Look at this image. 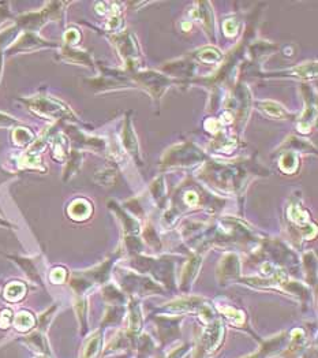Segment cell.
<instances>
[{
	"label": "cell",
	"mask_w": 318,
	"mask_h": 358,
	"mask_svg": "<svg viewBox=\"0 0 318 358\" xmlns=\"http://www.w3.org/2000/svg\"><path fill=\"white\" fill-rule=\"evenodd\" d=\"M14 325L17 327V329L19 331H28L34 325V319L33 316L28 313V312H21L19 315L15 317Z\"/></svg>",
	"instance_id": "7c38bea8"
},
{
	"label": "cell",
	"mask_w": 318,
	"mask_h": 358,
	"mask_svg": "<svg viewBox=\"0 0 318 358\" xmlns=\"http://www.w3.org/2000/svg\"><path fill=\"white\" fill-rule=\"evenodd\" d=\"M221 337H223V325H221V321L217 320L205 331L204 337L201 339V345L198 347V351L201 354L213 351L219 346V343H220Z\"/></svg>",
	"instance_id": "7a4b0ae2"
},
{
	"label": "cell",
	"mask_w": 318,
	"mask_h": 358,
	"mask_svg": "<svg viewBox=\"0 0 318 358\" xmlns=\"http://www.w3.org/2000/svg\"><path fill=\"white\" fill-rule=\"evenodd\" d=\"M64 39L67 40L68 43H75L76 40L80 39V34H78L76 30H68L66 36H64Z\"/></svg>",
	"instance_id": "7402d4cb"
},
{
	"label": "cell",
	"mask_w": 318,
	"mask_h": 358,
	"mask_svg": "<svg viewBox=\"0 0 318 358\" xmlns=\"http://www.w3.org/2000/svg\"><path fill=\"white\" fill-rule=\"evenodd\" d=\"M236 29H237V25H236V22L233 21V19H228V21L224 22V30H225V33L228 34V36L235 33Z\"/></svg>",
	"instance_id": "ffe728a7"
},
{
	"label": "cell",
	"mask_w": 318,
	"mask_h": 358,
	"mask_svg": "<svg viewBox=\"0 0 318 358\" xmlns=\"http://www.w3.org/2000/svg\"><path fill=\"white\" fill-rule=\"evenodd\" d=\"M186 202L189 205H195L197 202H198V196L195 194V193H187L186 194Z\"/></svg>",
	"instance_id": "603a6c76"
},
{
	"label": "cell",
	"mask_w": 318,
	"mask_h": 358,
	"mask_svg": "<svg viewBox=\"0 0 318 358\" xmlns=\"http://www.w3.org/2000/svg\"><path fill=\"white\" fill-rule=\"evenodd\" d=\"M261 110L265 111V114H268L272 118H284V116H287V112L279 104H276V103L263 101L261 104Z\"/></svg>",
	"instance_id": "4fadbf2b"
},
{
	"label": "cell",
	"mask_w": 318,
	"mask_h": 358,
	"mask_svg": "<svg viewBox=\"0 0 318 358\" xmlns=\"http://www.w3.org/2000/svg\"><path fill=\"white\" fill-rule=\"evenodd\" d=\"M36 110L41 111L45 115H64V114H68V110L64 106H62L60 103L54 101V100H49V98H44V100H38L36 103Z\"/></svg>",
	"instance_id": "5b68a950"
},
{
	"label": "cell",
	"mask_w": 318,
	"mask_h": 358,
	"mask_svg": "<svg viewBox=\"0 0 318 358\" xmlns=\"http://www.w3.org/2000/svg\"><path fill=\"white\" fill-rule=\"evenodd\" d=\"M288 215L291 220L299 223V224H303V223L307 222L306 213L303 212L299 207H297V205H293V207L288 209Z\"/></svg>",
	"instance_id": "e0dca14e"
},
{
	"label": "cell",
	"mask_w": 318,
	"mask_h": 358,
	"mask_svg": "<svg viewBox=\"0 0 318 358\" xmlns=\"http://www.w3.org/2000/svg\"><path fill=\"white\" fill-rule=\"evenodd\" d=\"M122 140H123V145L127 149L128 154L132 155L134 159H138V144H137V138L134 136V132H132L130 120L126 122V126L123 129V134H122Z\"/></svg>",
	"instance_id": "52a82bcc"
},
{
	"label": "cell",
	"mask_w": 318,
	"mask_h": 358,
	"mask_svg": "<svg viewBox=\"0 0 318 358\" xmlns=\"http://www.w3.org/2000/svg\"><path fill=\"white\" fill-rule=\"evenodd\" d=\"M23 294H25V286L19 283H11L6 289V298L10 301H18L23 297Z\"/></svg>",
	"instance_id": "5bb4252c"
},
{
	"label": "cell",
	"mask_w": 318,
	"mask_h": 358,
	"mask_svg": "<svg viewBox=\"0 0 318 358\" xmlns=\"http://www.w3.org/2000/svg\"><path fill=\"white\" fill-rule=\"evenodd\" d=\"M202 158V154L197 150L194 145L186 144V145L176 146L175 149L170 150L167 154L166 164H191L190 162H197Z\"/></svg>",
	"instance_id": "6da1fadb"
},
{
	"label": "cell",
	"mask_w": 318,
	"mask_h": 358,
	"mask_svg": "<svg viewBox=\"0 0 318 358\" xmlns=\"http://www.w3.org/2000/svg\"><path fill=\"white\" fill-rule=\"evenodd\" d=\"M201 264V257H193L189 263H187L186 268L183 271V277H182V287H184L186 285H190L193 279L197 275V271L200 268Z\"/></svg>",
	"instance_id": "30bf717a"
},
{
	"label": "cell",
	"mask_w": 318,
	"mask_h": 358,
	"mask_svg": "<svg viewBox=\"0 0 318 358\" xmlns=\"http://www.w3.org/2000/svg\"><path fill=\"white\" fill-rule=\"evenodd\" d=\"M138 81L148 88L153 94L156 96H160L162 92L166 89L170 81L167 80L166 77H163L162 74L157 73H144V74H138Z\"/></svg>",
	"instance_id": "277c9868"
},
{
	"label": "cell",
	"mask_w": 318,
	"mask_h": 358,
	"mask_svg": "<svg viewBox=\"0 0 318 358\" xmlns=\"http://www.w3.org/2000/svg\"><path fill=\"white\" fill-rule=\"evenodd\" d=\"M10 320H11V312L10 311H5L3 315L0 317V327L2 328H7L10 324Z\"/></svg>",
	"instance_id": "44dd1931"
},
{
	"label": "cell",
	"mask_w": 318,
	"mask_h": 358,
	"mask_svg": "<svg viewBox=\"0 0 318 358\" xmlns=\"http://www.w3.org/2000/svg\"><path fill=\"white\" fill-rule=\"evenodd\" d=\"M198 58H200L202 62L205 63H215V62H219L221 59V54L217 51L216 48H204L202 51H200L198 54Z\"/></svg>",
	"instance_id": "9a60e30c"
},
{
	"label": "cell",
	"mask_w": 318,
	"mask_h": 358,
	"mask_svg": "<svg viewBox=\"0 0 318 358\" xmlns=\"http://www.w3.org/2000/svg\"><path fill=\"white\" fill-rule=\"evenodd\" d=\"M32 138H33V136H32L26 129H18V130H15V133H14V140L17 141L18 144H26V142H29Z\"/></svg>",
	"instance_id": "ac0fdd59"
},
{
	"label": "cell",
	"mask_w": 318,
	"mask_h": 358,
	"mask_svg": "<svg viewBox=\"0 0 318 358\" xmlns=\"http://www.w3.org/2000/svg\"><path fill=\"white\" fill-rule=\"evenodd\" d=\"M297 156L294 154H285L280 160L281 170L284 172H293L297 168Z\"/></svg>",
	"instance_id": "2e32d148"
},
{
	"label": "cell",
	"mask_w": 318,
	"mask_h": 358,
	"mask_svg": "<svg viewBox=\"0 0 318 358\" xmlns=\"http://www.w3.org/2000/svg\"><path fill=\"white\" fill-rule=\"evenodd\" d=\"M68 212L72 216V219L81 220V219H86L89 216L90 212H92V208H90L89 202H86L84 200H78L70 207Z\"/></svg>",
	"instance_id": "9c48e42d"
},
{
	"label": "cell",
	"mask_w": 318,
	"mask_h": 358,
	"mask_svg": "<svg viewBox=\"0 0 318 358\" xmlns=\"http://www.w3.org/2000/svg\"><path fill=\"white\" fill-rule=\"evenodd\" d=\"M116 45L120 52V55L123 56V59L127 62L128 66H132L137 60V44L136 40L130 33L120 34L119 37H116Z\"/></svg>",
	"instance_id": "3957f363"
},
{
	"label": "cell",
	"mask_w": 318,
	"mask_h": 358,
	"mask_svg": "<svg viewBox=\"0 0 318 358\" xmlns=\"http://www.w3.org/2000/svg\"><path fill=\"white\" fill-rule=\"evenodd\" d=\"M64 277H66V272H64V269H62V268L55 269V271L51 273V280L55 282V283H60V282H63Z\"/></svg>",
	"instance_id": "d6986e66"
},
{
	"label": "cell",
	"mask_w": 318,
	"mask_h": 358,
	"mask_svg": "<svg viewBox=\"0 0 318 358\" xmlns=\"http://www.w3.org/2000/svg\"><path fill=\"white\" fill-rule=\"evenodd\" d=\"M220 275H223V279H232V277L239 275V260L236 254H227L221 260L220 264Z\"/></svg>",
	"instance_id": "8992f818"
},
{
	"label": "cell",
	"mask_w": 318,
	"mask_h": 358,
	"mask_svg": "<svg viewBox=\"0 0 318 358\" xmlns=\"http://www.w3.org/2000/svg\"><path fill=\"white\" fill-rule=\"evenodd\" d=\"M100 346H101V335L98 333H96L93 337L88 341V343H86L82 358H93L94 355L98 353Z\"/></svg>",
	"instance_id": "8fae6325"
},
{
	"label": "cell",
	"mask_w": 318,
	"mask_h": 358,
	"mask_svg": "<svg viewBox=\"0 0 318 358\" xmlns=\"http://www.w3.org/2000/svg\"><path fill=\"white\" fill-rule=\"evenodd\" d=\"M197 6H198V9H194V11H193L194 18L198 19V21H202V23L209 30H213V13L210 7H209V3L202 2V3H198Z\"/></svg>",
	"instance_id": "ba28073f"
}]
</instances>
